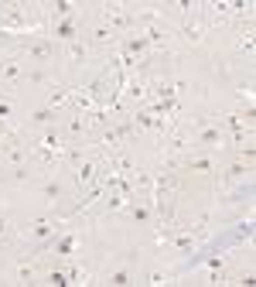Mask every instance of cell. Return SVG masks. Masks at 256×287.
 <instances>
[{
	"instance_id": "16",
	"label": "cell",
	"mask_w": 256,
	"mask_h": 287,
	"mask_svg": "<svg viewBox=\"0 0 256 287\" xmlns=\"http://www.w3.org/2000/svg\"><path fill=\"white\" fill-rule=\"evenodd\" d=\"M4 229H7V222H4V219H0V236H4Z\"/></svg>"
},
{
	"instance_id": "8",
	"label": "cell",
	"mask_w": 256,
	"mask_h": 287,
	"mask_svg": "<svg viewBox=\"0 0 256 287\" xmlns=\"http://www.w3.org/2000/svg\"><path fill=\"white\" fill-rule=\"evenodd\" d=\"M92 41H96V45H106V41L113 45V28H96V31H92Z\"/></svg>"
},
{
	"instance_id": "12",
	"label": "cell",
	"mask_w": 256,
	"mask_h": 287,
	"mask_svg": "<svg viewBox=\"0 0 256 287\" xmlns=\"http://www.w3.org/2000/svg\"><path fill=\"white\" fill-rule=\"evenodd\" d=\"M18 280H20V284H31V280H34V267L20 263V267H18Z\"/></svg>"
},
{
	"instance_id": "1",
	"label": "cell",
	"mask_w": 256,
	"mask_h": 287,
	"mask_svg": "<svg viewBox=\"0 0 256 287\" xmlns=\"http://www.w3.org/2000/svg\"><path fill=\"white\" fill-rule=\"evenodd\" d=\"M55 229H58V219H55V215H44V219H34V222L24 229V236H31V239H44V236H52Z\"/></svg>"
},
{
	"instance_id": "7",
	"label": "cell",
	"mask_w": 256,
	"mask_h": 287,
	"mask_svg": "<svg viewBox=\"0 0 256 287\" xmlns=\"http://www.w3.org/2000/svg\"><path fill=\"white\" fill-rule=\"evenodd\" d=\"M181 38L184 41H202V24H184V28H181Z\"/></svg>"
},
{
	"instance_id": "6",
	"label": "cell",
	"mask_w": 256,
	"mask_h": 287,
	"mask_svg": "<svg viewBox=\"0 0 256 287\" xmlns=\"http://www.w3.org/2000/svg\"><path fill=\"white\" fill-rule=\"evenodd\" d=\"M62 195H65V188H62L58 181H48V185H44V198H48V202H62Z\"/></svg>"
},
{
	"instance_id": "14",
	"label": "cell",
	"mask_w": 256,
	"mask_h": 287,
	"mask_svg": "<svg viewBox=\"0 0 256 287\" xmlns=\"http://www.w3.org/2000/svg\"><path fill=\"white\" fill-rule=\"evenodd\" d=\"M55 11H58V14H72V4H65V0H62V4H55Z\"/></svg>"
},
{
	"instance_id": "10",
	"label": "cell",
	"mask_w": 256,
	"mask_h": 287,
	"mask_svg": "<svg viewBox=\"0 0 256 287\" xmlns=\"http://www.w3.org/2000/svg\"><path fill=\"white\" fill-rule=\"evenodd\" d=\"M68 134H72V137L86 134V120H82V116H72V120H68Z\"/></svg>"
},
{
	"instance_id": "5",
	"label": "cell",
	"mask_w": 256,
	"mask_h": 287,
	"mask_svg": "<svg viewBox=\"0 0 256 287\" xmlns=\"http://www.w3.org/2000/svg\"><path fill=\"white\" fill-rule=\"evenodd\" d=\"M55 38H62V41H76V24H72V21L58 24V28H55Z\"/></svg>"
},
{
	"instance_id": "3",
	"label": "cell",
	"mask_w": 256,
	"mask_h": 287,
	"mask_svg": "<svg viewBox=\"0 0 256 287\" xmlns=\"http://www.w3.org/2000/svg\"><path fill=\"white\" fill-rule=\"evenodd\" d=\"M181 168H184V171H192V174H208V171H216V161H212V157H195V161L188 157Z\"/></svg>"
},
{
	"instance_id": "11",
	"label": "cell",
	"mask_w": 256,
	"mask_h": 287,
	"mask_svg": "<svg viewBox=\"0 0 256 287\" xmlns=\"http://www.w3.org/2000/svg\"><path fill=\"white\" fill-rule=\"evenodd\" d=\"M86 52H89V48H86L82 41H68V55L76 58V62H79V58H86Z\"/></svg>"
},
{
	"instance_id": "4",
	"label": "cell",
	"mask_w": 256,
	"mask_h": 287,
	"mask_svg": "<svg viewBox=\"0 0 256 287\" xmlns=\"http://www.w3.org/2000/svg\"><path fill=\"white\" fill-rule=\"evenodd\" d=\"M55 120H58V113H55L52 106H41V110H34V113L28 116L31 127H48V123H55Z\"/></svg>"
},
{
	"instance_id": "9",
	"label": "cell",
	"mask_w": 256,
	"mask_h": 287,
	"mask_svg": "<svg viewBox=\"0 0 256 287\" xmlns=\"http://www.w3.org/2000/svg\"><path fill=\"white\" fill-rule=\"evenodd\" d=\"M106 284H130V270H113L106 277Z\"/></svg>"
},
{
	"instance_id": "15",
	"label": "cell",
	"mask_w": 256,
	"mask_h": 287,
	"mask_svg": "<svg viewBox=\"0 0 256 287\" xmlns=\"http://www.w3.org/2000/svg\"><path fill=\"white\" fill-rule=\"evenodd\" d=\"M7 116H10V106H7V103H0V120H7Z\"/></svg>"
},
{
	"instance_id": "2",
	"label": "cell",
	"mask_w": 256,
	"mask_h": 287,
	"mask_svg": "<svg viewBox=\"0 0 256 287\" xmlns=\"http://www.w3.org/2000/svg\"><path fill=\"white\" fill-rule=\"evenodd\" d=\"M24 48H28V58H38V62L52 58V52H55L48 41H31V35H28V45H24Z\"/></svg>"
},
{
	"instance_id": "13",
	"label": "cell",
	"mask_w": 256,
	"mask_h": 287,
	"mask_svg": "<svg viewBox=\"0 0 256 287\" xmlns=\"http://www.w3.org/2000/svg\"><path fill=\"white\" fill-rule=\"evenodd\" d=\"M134 219H140V222H144V219H150V209H147V205H134Z\"/></svg>"
}]
</instances>
